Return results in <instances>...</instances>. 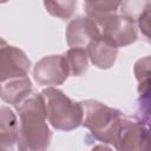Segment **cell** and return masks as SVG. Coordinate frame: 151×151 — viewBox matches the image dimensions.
I'll list each match as a JSON object with an SVG mask.
<instances>
[{
  "label": "cell",
  "instance_id": "cell-10",
  "mask_svg": "<svg viewBox=\"0 0 151 151\" xmlns=\"http://www.w3.org/2000/svg\"><path fill=\"white\" fill-rule=\"evenodd\" d=\"M86 51L91 63L101 70L112 67L118 54V47L101 35L93 40L88 45Z\"/></svg>",
  "mask_w": 151,
  "mask_h": 151
},
{
  "label": "cell",
  "instance_id": "cell-14",
  "mask_svg": "<svg viewBox=\"0 0 151 151\" xmlns=\"http://www.w3.org/2000/svg\"><path fill=\"white\" fill-rule=\"evenodd\" d=\"M120 13L132 22H137L145 14L150 13V0H122Z\"/></svg>",
  "mask_w": 151,
  "mask_h": 151
},
{
  "label": "cell",
  "instance_id": "cell-2",
  "mask_svg": "<svg viewBox=\"0 0 151 151\" xmlns=\"http://www.w3.org/2000/svg\"><path fill=\"white\" fill-rule=\"evenodd\" d=\"M47 120L51 126L59 131H72L81 125L83 104L73 101L61 90L47 86L41 92Z\"/></svg>",
  "mask_w": 151,
  "mask_h": 151
},
{
  "label": "cell",
  "instance_id": "cell-9",
  "mask_svg": "<svg viewBox=\"0 0 151 151\" xmlns=\"http://www.w3.org/2000/svg\"><path fill=\"white\" fill-rule=\"evenodd\" d=\"M33 92L32 81L28 76L11 78L0 81V98L13 106L19 105Z\"/></svg>",
  "mask_w": 151,
  "mask_h": 151
},
{
  "label": "cell",
  "instance_id": "cell-12",
  "mask_svg": "<svg viewBox=\"0 0 151 151\" xmlns=\"http://www.w3.org/2000/svg\"><path fill=\"white\" fill-rule=\"evenodd\" d=\"M68 74L71 77H80L83 76L88 67V55L85 48L79 47H70V50L64 53Z\"/></svg>",
  "mask_w": 151,
  "mask_h": 151
},
{
  "label": "cell",
  "instance_id": "cell-8",
  "mask_svg": "<svg viewBox=\"0 0 151 151\" xmlns=\"http://www.w3.org/2000/svg\"><path fill=\"white\" fill-rule=\"evenodd\" d=\"M65 37L70 47H79L86 50L93 40L100 37V31L91 18L87 15H79L68 22Z\"/></svg>",
  "mask_w": 151,
  "mask_h": 151
},
{
  "label": "cell",
  "instance_id": "cell-16",
  "mask_svg": "<svg viewBox=\"0 0 151 151\" xmlns=\"http://www.w3.org/2000/svg\"><path fill=\"white\" fill-rule=\"evenodd\" d=\"M134 76L138 81V92L140 97L149 96L150 90V57L139 59L134 64Z\"/></svg>",
  "mask_w": 151,
  "mask_h": 151
},
{
  "label": "cell",
  "instance_id": "cell-17",
  "mask_svg": "<svg viewBox=\"0 0 151 151\" xmlns=\"http://www.w3.org/2000/svg\"><path fill=\"white\" fill-rule=\"evenodd\" d=\"M7 1H9V0H0V4H5V2H7Z\"/></svg>",
  "mask_w": 151,
  "mask_h": 151
},
{
  "label": "cell",
  "instance_id": "cell-15",
  "mask_svg": "<svg viewBox=\"0 0 151 151\" xmlns=\"http://www.w3.org/2000/svg\"><path fill=\"white\" fill-rule=\"evenodd\" d=\"M44 6L52 17L67 20L76 11L77 0H44Z\"/></svg>",
  "mask_w": 151,
  "mask_h": 151
},
{
  "label": "cell",
  "instance_id": "cell-7",
  "mask_svg": "<svg viewBox=\"0 0 151 151\" xmlns=\"http://www.w3.org/2000/svg\"><path fill=\"white\" fill-rule=\"evenodd\" d=\"M70 77L64 54H52L41 58L33 68L34 80L42 86L61 85Z\"/></svg>",
  "mask_w": 151,
  "mask_h": 151
},
{
  "label": "cell",
  "instance_id": "cell-5",
  "mask_svg": "<svg viewBox=\"0 0 151 151\" xmlns=\"http://www.w3.org/2000/svg\"><path fill=\"white\" fill-rule=\"evenodd\" d=\"M92 20L99 27L100 35L118 48L131 45L138 39L136 24L122 14L111 13Z\"/></svg>",
  "mask_w": 151,
  "mask_h": 151
},
{
  "label": "cell",
  "instance_id": "cell-3",
  "mask_svg": "<svg viewBox=\"0 0 151 151\" xmlns=\"http://www.w3.org/2000/svg\"><path fill=\"white\" fill-rule=\"evenodd\" d=\"M83 104L81 125L90 130L91 136L104 144H110L118 120L124 114L120 110L110 107L100 101L87 99Z\"/></svg>",
  "mask_w": 151,
  "mask_h": 151
},
{
  "label": "cell",
  "instance_id": "cell-1",
  "mask_svg": "<svg viewBox=\"0 0 151 151\" xmlns=\"http://www.w3.org/2000/svg\"><path fill=\"white\" fill-rule=\"evenodd\" d=\"M19 114L17 147L21 151H44L52 139L41 93H33L15 106Z\"/></svg>",
  "mask_w": 151,
  "mask_h": 151
},
{
  "label": "cell",
  "instance_id": "cell-13",
  "mask_svg": "<svg viewBox=\"0 0 151 151\" xmlns=\"http://www.w3.org/2000/svg\"><path fill=\"white\" fill-rule=\"evenodd\" d=\"M122 0H84L86 15L91 19L117 13Z\"/></svg>",
  "mask_w": 151,
  "mask_h": 151
},
{
  "label": "cell",
  "instance_id": "cell-11",
  "mask_svg": "<svg viewBox=\"0 0 151 151\" xmlns=\"http://www.w3.org/2000/svg\"><path fill=\"white\" fill-rule=\"evenodd\" d=\"M18 140V118L7 106L0 107V150H13Z\"/></svg>",
  "mask_w": 151,
  "mask_h": 151
},
{
  "label": "cell",
  "instance_id": "cell-4",
  "mask_svg": "<svg viewBox=\"0 0 151 151\" xmlns=\"http://www.w3.org/2000/svg\"><path fill=\"white\" fill-rule=\"evenodd\" d=\"M110 144L123 151H143L149 146V127L139 118L123 114L112 133Z\"/></svg>",
  "mask_w": 151,
  "mask_h": 151
},
{
  "label": "cell",
  "instance_id": "cell-6",
  "mask_svg": "<svg viewBox=\"0 0 151 151\" xmlns=\"http://www.w3.org/2000/svg\"><path fill=\"white\" fill-rule=\"evenodd\" d=\"M31 60L26 53L0 37V81L27 76Z\"/></svg>",
  "mask_w": 151,
  "mask_h": 151
}]
</instances>
